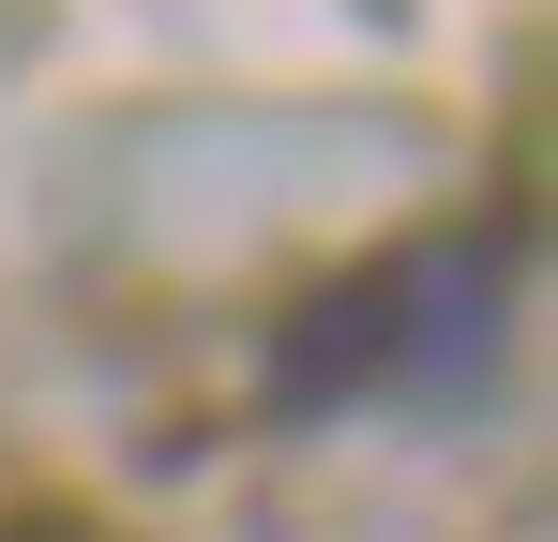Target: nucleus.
Listing matches in <instances>:
<instances>
[{
  "label": "nucleus",
  "mask_w": 558,
  "mask_h": 542,
  "mask_svg": "<svg viewBox=\"0 0 558 542\" xmlns=\"http://www.w3.org/2000/svg\"><path fill=\"white\" fill-rule=\"evenodd\" d=\"M498 271H513V242L468 226L438 257H392V271H363V286H332L272 347V407L287 422H348L377 392H468V377L498 361V317H513Z\"/></svg>",
  "instance_id": "1"
}]
</instances>
